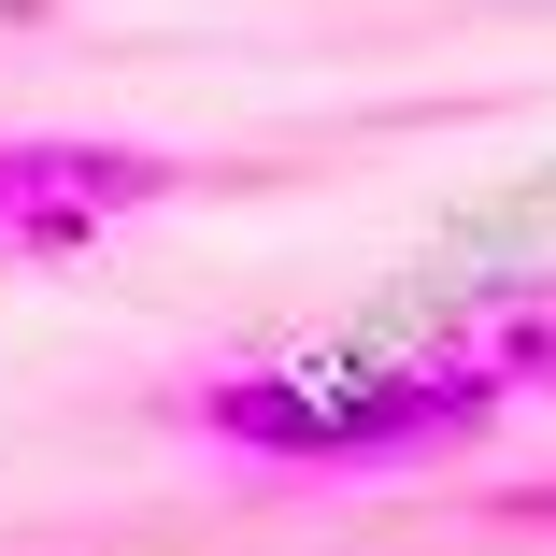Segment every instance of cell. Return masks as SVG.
<instances>
[{
    "label": "cell",
    "mask_w": 556,
    "mask_h": 556,
    "mask_svg": "<svg viewBox=\"0 0 556 556\" xmlns=\"http://www.w3.org/2000/svg\"><path fill=\"white\" fill-rule=\"evenodd\" d=\"M200 442H229L257 471H414V457H457V442L500 428V386L428 343V357H386V371H214L172 400Z\"/></svg>",
    "instance_id": "obj_1"
},
{
    "label": "cell",
    "mask_w": 556,
    "mask_h": 556,
    "mask_svg": "<svg viewBox=\"0 0 556 556\" xmlns=\"http://www.w3.org/2000/svg\"><path fill=\"white\" fill-rule=\"evenodd\" d=\"M157 200H172L157 143H0V257H72Z\"/></svg>",
    "instance_id": "obj_2"
},
{
    "label": "cell",
    "mask_w": 556,
    "mask_h": 556,
    "mask_svg": "<svg viewBox=\"0 0 556 556\" xmlns=\"http://www.w3.org/2000/svg\"><path fill=\"white\" fill-rule=\"evenodd\" d=\"M500 400H556V271H500V286H471V314L442 328Z\"/></svg>",
    "instance_id": "obj_3"
},
{
    "label": "cell",
    "mask_w": 556,
    "mask_h": 556,
    "mask_svg": "<svg viewBox=\"0 0 556 556\" xmlns=\"http://www.w3.org/2000/svg\"><path fill=\"white\" fill-rule=\"evenodd\" d=\"M500 514H514V528H556V485H514Z\"/></svg>",
    "instance_id": "obj_4"
}]
</instances>
